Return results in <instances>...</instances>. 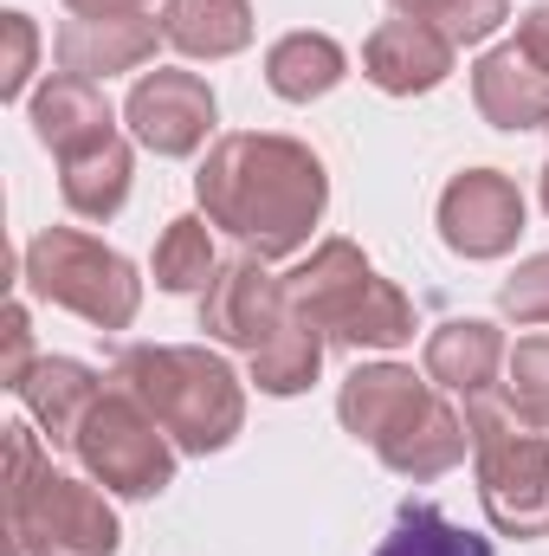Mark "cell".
<instances>
[{
  "label": "cell",
  "instance_id": "10",
  "mask_svg": "<svg viewBox=\"0 0 549 556\" xmlns=\"http://www.w3.org/2000/svg\"><path fill=\"white\" fill-rule=\"evenodd\" d=\"M439 233L465 260H498L524 233V194L498 168H472L439 194Z\"/></svg>",
  "mask_w": 549,
  "mask_h": 556
},
{
  "label": "cell",
  "instance_id": "5",
  "mask_svg": "<svg viewBox=\"0 0 549 556\" xmlns=\"http://www.w3.org/2000/svg\"><path fill=\"white\" fill-rule=\"evenodd\" d=\"M284 298H291V311H297L310 330H323V337H336V343H356V350H362V343L395 350V343L413 337L408 298L369 273V260H362L349 240L317 247L297 273L284 278Z\"/></svg>",
  "mask_w": 549,
  "mask_h": 556
},
{
  "label": "cell",
  "instance_id": "17",
  "mask_svg": "<svg viewBox=\"0 0 549 556\" xmlns=\"http://www.w3.org/2000/svg\"><path fill=\"white\" fill-rule=\"evenodd\" d=\"M498 363H505V343H498V330L478 324V317H465V324H439L433 343H426V376H433L439 389L465 395V402L485 395V382L498 376Z\"/></svg>",
  "mask_w": 549,
  "mask_h": 556
},
{
  "label": "cell",
  "instance_id": "23",
  "mask_svg": "<svg viewBox=\"0 0 549 556\" xmlns=\"http://www.w3.org/2000/svg\"><path fill=\"white\" fill-rule=\"evenodd\" d=\"M317 363H323V343H317V330L297 317L272 350H259V356H253V382H259L266 395H297V389H310V382H317Z\"/></svg>",
  "mask_w": 549,
  "mask_h": 556
},
{
  "label": "cell",
  "instance_id": "16",
  "mask_svg": "<svg viewBox=\"0 0 549 556\" xmlns=\"http://www.w3.org/2000/svg\"><path fill=\"white\" fill-rule=\"evenodd\" d=\"M33 130L46 149H59V162L65 155H78V149H91V142L117 137L111 130V104H104V91L91 85V78H52L39 98H33Z\"/></svg>",
  "mask_w": 549,
  "mask_h": 556
},
{
  "label": "cell",
  "instance_id": "22",
  "mask_svg": "<svg viewBox=\"0 0 549 556\" xmlns=\"http://www.w3.org/2000/svg\"><path fill=\"white\" fill-rule=\"evenodd\" d=\"M155 285L162 291H207L214 285V240H207V227L194 214L168 220V233L155 247Z\"/></svg>",
  "mask_w": 549,
  "mask_h": 556
},
{
  "label": "cell",
  "instance_id": "19",
  "mask_svg": "<svg viewBox=\"0 0 549 556\" xmlns=\"http://www.w3.org/2000/svg\"><path fill=\"white\" fill-rule=\"evenodd\" d=\"M65 201H72V214H85V220H111L124 201H130V149L117 137L91 142V149H78V155H65Z\"/></svg>",
  "mask_w": 549,
  "mask_h": 556
},
{
  "label": "cell",
  "instance_id": "14",
  "mask_svg": "<svg viewBox=\"0 0 549 556\" xmlns=\"http://www.w3.org/2000/svg\"><path fill=\"white\" fill-rule=\"evenodd\" d=\"M472 91H478V111L498 130H537V124H549V72H537L524 59V46H505V52L478 59Z\"/></svg>",
  "mask_w": 549,
  "mask_h": 556
},
{
  "label": "cell",
  "instance_id": "1",
  "mask_svg": "<svg viewBox=\"0 0 549 556\" xmlns=\"http://www.w3.org/2000/svg\"><path fill=\"white\" fill-rule=\"evenodd\" d=\"M201 207L214 227H227L246 253L284 260L310 240L323 214V168L291 137H227L194 175Z\"/></svg>",
  "mask_w": 549,
  "mask_h": 556
},
{
  "label": "cell",
  "instance_id": "13",
  "mask_svg": "<svg viewBox=\"0 0 549 556\" xmlns=\"http://www.w3.org/2000/svg\"><path fill=\"white\" fill-rule=\"evenodd\" d=\"M155 52V20L142 13H104V20H65L59 33V65L72 78H111L130 72Z\"/></svg>",
  "mask_w": 549,
  "mask_h": 556
},
{
  "label": "cell",
  "instance_id": "15",
  "mask_svg": "<svg viewBox=\"0 0 549 556\" xmlns=\"http://www.w3.org/2000/svg\"><path fill=\"white\" fill-rule=\"evenodd\" d=\"M20 402H26V408H33V420L46 427V440L72 446V440H78V427H85V415L104 402V389H98V376H91L85 363L46 356V363H33V369H26Z\"/></svg>",
  "mask_w": 549,
  "mask_h": 556
},
{
  "label": "cell",
  "instance_id": "7",
  "mask_svg": "<svg viewBox=\"0 0 549 556\" xmlns=\"http://www.w3.org/2000/svg\"><path fill=\"white\" fill-rule=\"evenodd\" d=\"M26 285L78 317H91L98 330H124L137 317V266L124 253H111L104 240L91 233H72V227H52L26 247Z\"/></svg>",
  "mask_w": 549,
  "mask_h": 556
},
{
  "label": "cell",
  "instance_id": "9",
  "mask_svg": "<svg viewBox=\"0 0 549 556\" xmlns=\"http://www.w3.org/2000/svg\"><path fill=\"white\" fill-rule=\"evenodd\" d=\"M201 324H207L220 343H240L246 356H259V350H272L278 337L297 324V311H291L284 285L259 273V260H240V266H227V273L207 285Z\"/></svg>",
  "mask_w": 549,
  "mask_h": 556
},
{
  "label": "cell",
  "instance_id": "31",
  "mask_svg": "<svg viewBox=\"0 0 549 556\" xmlns=\"http://www.w3.org/2000/svg\"><path fill=\"white\" fill-rule=\"evenodd\" d=\"M544 201H549V175H544Z\"/></svg>",
  "mask_w": 549,
  "mask_h": 556
},
{
  "label": "cell",
  "instance_id": "6",
  "mask_svg": "<svg viewBox=\"0 0 549 556\" xmlns=\"http://www.w3.org/2000/svg\"><path fill=\"white\" fill-rule=\"evenodd\" d=\"M472 453H478V485L485 511L511 538H544L549 531V440L544 427L511 420L498 402L472 395Z\"/></svg>",
  "mask_w": 549,
  "mask_h": 556
},
{
  "label": "cell",
  "instance_id": "3",
  "mask_svg": "<svg viewBox=\"0 0 549 556\" xmlns=\"http://www.w3.org/2000/svg\"><path fill=\"white\" fill-rule=\"evenodd\" d=\"M117 389L130 402H142L162 420V433L188 453L227 446L246 420L233 369L207 350H124L117 356Z\"/></svg>",
  "mask_w": 549,
  "mask_h": 556
},
{
  "label": "cell",
  "instance_id": "20",
  "mask_svg": "<svg viewBox=\"0 0 549 556\" xmlns=\"http://www.w3.org/2000/svg\"><path fill=\"white\" fill-rule=\"evenodd\" d=\"M343 72H349V59L323 33H291V39H278L272 52H266V85H272L278 98H291V104L323 98Z\"/></svg>",
  "mask_w": 549,
  "mask_h": 556
},
{
  "label": "cell",
  "instance_id": "4",
  "mask_svg": "<svg viewBox=\"0 0 549 556\" xmlns=\"http://www.w3.org/2000/svg\"><path fill=\"white\" fill-rule=\"evenodd\" d=\"M7 505H13V556L65 551V556H111L117 518L104 492L59 479L39 459L33 427H7Z\"/></svg>",
  "mask_w": 549,
  "mask_h": 556
},
{
  "label": "cell",
  "instance_id": "11",
  "mask_svg": "<svg viewBox=\"0 0 549 556\" xmlns=\"http://www.w3.org/2000/svg\"><path fill=\"white\" fill-rule=\"evenodd\" d=\"M130 130L155 155H194L214 130V91L194 72H155L130 91Z\"/></svg>",
  "mask_w": 549,
  "mask_h": 556
},
{
  "label": "cell",
  "instance_id": "8",
  "mask_svg": "<svg viewBox=\"0 0 549 556\" xmlns=\"http://www.w3.org/2000/svg\"><path fill=\"white\" fill-rule=\"evenodd\" d=\"M78 459L111 485V492H130V498H149L175 479V446L162 433V420L149 415L142 402H130L124 389H111L85 427H78Z\"/></svg>",
  "mask_w": 549,
  "mask_h": 556
},
{
  "label": "cell",
  "instance_id": "26",
  "mask_svg": "<svg viewBox=\"0 0 549 556\" xmlns=\"http://www.w3.org/2000/svg\"><path fill=\"white\" fill-rule=\"evenodd\" d=\"M505 311L518 324H549V253H537L524 273L505 285Z\"/></svg>",
  "mask_w": 549,
  "mask_h": 556
},
{
  "label": "cell",
  "instance_id": "2",
  "mask_svg": "<svg viewBox=\"0 0 549 556\" xmlns=\"http://www.w3.org/2000/svg\"><path fill=\"white\" fill-rule=\"evenodd\" d=\"M343 427L356 433V440H369L395 472H408V479H439L446 466H459L465 459V446H472V427L452 415L413 369H395V363H382V369H356L349 382H343Z\"/></svg>",
  "mask_w": 549,
  "mask_h": 556
},
{
  "label": "cell",
  "instance_id": "18",
  "mask_svg": "<svg viewBox=\"0 0 549 556\" xmlns=\"http://www.w3.org/2000/svg\"><path fill=\"white\" fill-rule=\"evenodd\" d=\"M162 39L188 59H227L253 39V13L246 0H168Z\"/></svg>",
  "mask_w": 549,
  "mask_h": 556
},
{
  "label": "cell",
  "instance_id": "28",
  "mask_svg": "<svg viewBox=\"0 0 549 556\" xmlns=\"http://www.w3.org/2000/svg\"><path fill=\"white\" fill-rule=\"evenodd\" d=\"M26 369H33V363H26V311L13 304V311H7V389H20Z\"/></svg>",
  "mask_w": 549,
  "mask_h": 556
},
{
  "label": "cell",
  "instance_id": "29",
  "mask_svg": "<svg viewBox=\"0 0 549 556\" xmlns=\"http://www.w3.org/2000/svg\"><path fill=\"white\" fill-rule=\"evenodd\" d=\"M518 46H524V59H531L537 72H549V7H537V13L524 20V33H518Z\"/></svg>",
  "mask_w": 549,
  "mask_h": 556
},
{
  "label": "cell",
  "instance_id": "12",
  "mask_svg": "<svg viewBox=\"0 0 549 556\" xmlns=\"http://www.w3.org/2000/svg\"><path fill=\"white\" fill-rule=\"evenodd\" d=\"M362 72L395 91V98H413V91H433L446 72H452V39L433 33L426 20H388L375 26V39L362 46Z\"/></svg>",
  "mask_w": 549,
  "mask_h": 556
},
{
  "label": "cell",
  "instance_id": "21",
  "mask_svg": "<svg viewBox=\"0 0 549 556\" xmlns=\"http://www.w3.org/2000/svg\"><path fill=\"white\" fill-rule=\"evenodd\" d=\"M375 556H491V544L472 538V531H459V525H446L433 505H401L395 538Z\"/></svg>",
  "mask_w": 549,
  "mask_h": 556
},
{
  "label": "cell",
  "instance_id": "27",
  "mask_svg": "<svg viewBox=\"0 0 549 556\" xmlns=\"http://www.w3.org/2000/svg\"><path fill=\"white\" fill-rule=\"evenodd\" d=\"M33 52H39V33H33V20H26V13H7V78H0V91H7V98H20V91H26Z\"/></svg>",
  "mask_w": 549,
  "mask_h": 556
},
{
  "label": "cell",
  "instance_id": "30",
  "mask_svg": "<svg viewBox=\"0 0 549 556\" xmlns=\"http://www.w3.org/2000/svg\"><path fill=\"white\" fill-rule=\"evenodd\" d=\"M78 20H104V13H137V7H149V0H65Z\"/></svg>",
  "mask_w": 549,
  "mask_h": 556
},
{
  "label": "cell",
  "instance_id": "24",
  "mask_svg": "<svg viewBox=\"0 0 549 556\" xmlns=\"http://www.w3.org/2000/svg\"><path fill=\"white\" fill-rule=\"evenodd\" d=\"M408 20H426L433 33H446L452 46H465V39H485V33H498V20H505V0H395Z\"/></svg>",
  "mask_w": 549,
  "mask_h": 556
},
{
  "label": "cell",
  "instance_id": "25",
  "mask_svg": "<svg viewBox=\"0 0 549 556\" xmlns=\"http://www.w3.org/2000/svg\"><path fill=\"white\" fill-rule=\"evenodd\" d=\"M505 369H511V415L549 433V337H524Z\"/></svg>",
  "mask_w": 549,
  "mask_h": 556
}]
</instances>
